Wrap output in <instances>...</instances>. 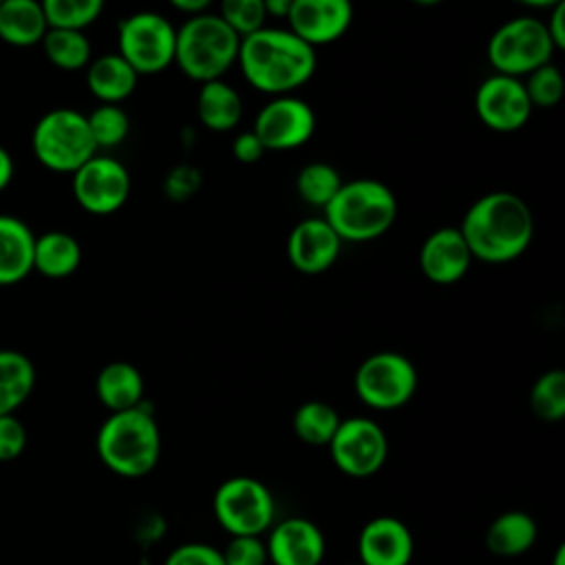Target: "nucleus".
I'll return each mask as SVG.
<instances>
[{"mask_svg":"<svg viewBox=\"0 0 565 565\" xmlns=\"http://www.w3.org/2000/svg\"><path fill=\"white\" fill-rule=\"evenodd\" d=\"M472 258L503 265L525 254L534 238V214L530 205L508 190L479 196L457 225Z\"/></svg>","mask_w":565,"mask_h":565,"instance_id":"obj_1","label":"nucleus"},{"mask_svg":"<svg viewBox=\"0 0 565 565\" xmlns=\"http://www.w3.org/2000/svg\"><path fill=\"white\" fill-rule=\"evenodd\" d=\"M245 79L260 93L289 95L305 86L318 66L316 49L289 29H269L241 38L238 60Z\"/></svg>","mask_w":565,"mask_h":565,"instance_id":"obj_2","label":"nucleus"},{"mask_svg":"<svg viewBox=\"0 0 565 565\" xmlns=\"http://www.w3.org/2000/svg\"><path fill=\"white\" fill-rule=\"evenodd\" d=\"M95 448L102 463L119 477L152 472L161 457V430L148 404L110 413L97 430Z\"/></svg>","mask_w":565,"mask_h":565,"instance_id":"obj_3","label":"nucleus"},{"mask_svg":"<svg viewBox=\"0 0 565 565\" xmlns=\"http://www.w3.org/2000/svg\"><path fill=\"white\" fill-rule=\"evenodd\" d=\"M397 216L393 190L375 179L342 181L340 190L324 205L322 218L342 243H369L386 234Z\"/></svg>","mask_w":565,"mask_h":565,"instance_id":"obj_4","label":"nucleus"},{"mask_svg":"<svg viewBox=\"0 0 565 565\" xmlns=\"http://www.w3.org/2000/svg\"><path fill=\"white\" fill-rule=\"evenodd\" d=\"M241 38L218 18V13L190 15L177 29L174 64L192 82L223 79L238 60Z\"/></svg>","mask_w":565,"mask_h":565,"instance_id":"obj_5","label":"nucleus"},{"mask_svg":"<svg viewBox=\"0 0 565 565\" xmlns=\"http://www.w3.org/2000/svg\"><path fill=\"white\" fill-rule=\"evenodd\" d=\"M35 159L51 172L73 174L97 154L86 115L75 108H53L44 113L31 132Z\"/></svg>","mask_w":565,"mask_h":565,"instance_id":"obj_6","label":"nucleus"},{"mask_svg":"<svg viewBox=\"0 0 565 565\" xmlns=\"http://www.w3.org/2000/svg\"><path fill=\"white\" fill-rule=\"evenodd\" d=\"M212 510L230 536H265L276 523L274 494L256 477L225 479L212 497Z\"/></svg>","mask_w":565,"mask_h":565,"instance_id":"obj_7","label":"nucleus"},{"mask_svg":"<svg viewBox=\"0 0 565 565\" xmlns=\"http://www.w3.org/2000/svg\"><path fill=\"white\" fill-rule=\"evenodd\" d=\"M554 51L545 22L534 15H516L503 22L494 29L486 46L494 73L512 77H525L534 68L552 62Z\"/></svg>","mask_w":565,"mask_h":565,"instance_id":"obj_8","label":"nucleus"},{"mask_svg":"<svg viewBox=\"0 0 565 565\" xmlns=\"http://www.w3.org/2000/svg\"><path fill=\"white\" fill-rule=\"evenodd\" d=\"M353 388L369 408L397 411L417 391V369L404 353L377 351L360 362L353 375Z\"/></svg>","mask_w":565,"mask_h":565,"instance_id":"obj_9","label":"nucleus"},{"mask_svg":"<svg viewBox=\"0 0 565 565\" xmlns=\"http://www.w3.org/2000/svg\"><path fill=\"white\" fill-rule=\"evenodd\" d=\"M177 29L157 11H137L117 26V53L137 71L154 75L174 64Z\"/></svg>","mask_w":565,"mask_h":565,"instance_id":"obj_10","label":"nucleus"},{"mask_svg":"<svg viewBox=\"0 0 565 565\" xmlns=\"http://www.w3.org/2000/svg\"><path fill=\"white\" fill-rule=\"evenodd\" d=\"M327 448L335 468L353 479L373 477L388 459L384 428L364 415L342 419Z\"/></svg>","mask_w":565,"mask_h":565,"instance_id":"obj_11","label":"nucleus"},{"mask_svg":"<svg viewBox=\"0 0 565 565\" xmlns=\"http://www.w3.org/2000/svg\"><path fill=\"white\" fill-rule=\"evenodd\" d=\"M71 177L73 196L88 214H113L121 210L130 196V174L115 157L93 154Z\"/></svg>","mask_w":565,"mask_h":565,"instance_id":"obj_12","label":"nucleus"},{"mask_svg":"<svg viewBox=\"0 0 565 565\" xmlns=\"http://www.w3.org/2000/svg\"><path fill=\"white\" fill-rule=\"evenodd\" d=\"M252 130L265 150H294L313 137L316 113L300 97L278 95L258 110Z\"/></svg>","mask_w":565,"mask_h":565,"instance_id":"obj_13","label":"nucleus"},{"mask_svg":"<svg viewBox=\"0 0 565 565\" xmlns=\"http://www.w3.org/2000/svg\"><path fill=\"white\" fill-rule=\"evenodd\" d=\"M532 108L521 77L492 73L477 86V117L494 132H514L523 128L532 117Z\"/></svg>","mask_w":565,"mask_h":565,"instance_id":"obj_14","label":"nucleus"},{"mask_svg":"<svg viewBox=\"0 0 565 565\" xmlns=\"http://www.w3.org/2000/svg\"><path fill=\"white\" fill-rule=\"evenodd\" d=\"M353 22L351 0H291L289 31L318 49L340 40Z\"/></svg>","mask_w":565,"mask_h":565,"instance_id":"obj_15","label":"nucleus"},{"mask_svg":"<svg viewBox=\"0 0 565 565\" xmlns=\"http://www.w3.org/2000/svg\"><path fill=\"white\" fill-rule=\"evenodd\" d=\"M269 565H320L327 552L322 530L305 516H287L267 530Z\"/></svg>","mask_w":565,"mask_h":565,"instance_id":"obj_16","label":"nucleus"},{"mask_svg":"<svg viewBox=\"0 0 565 565\" xmlns=\"http://www.w3.org/2000/svg\"><path fill=\"white\" fill-rule=\"evenodd\" d=\"M415 541L411 527L397 516H375L358 536L360 565H411Z\"/></svg>","mask_w":565,"mask_h":565,"instance_id":"obj_17","label":"nucleus"},{"mask_svg":"<svg viewBox=\"0 0 565 565\" xmlns=\"http://www.w3.org/2000/svg\"><path fill=\"white\" fill-rule=\"evenodd\" d=\"M342 241L322 216H309L294 225L287 238V256L294 269L307 276L327 271L340 256Z\"/></svg>","mask_w":565,"mask_h":565,"instance_id":"obj_18","label":"nucleus"},{"mask_svg":"<svg viewBox=\"0 0 565 565\" xmlns=\"http://www.w3.org/2000/svg\"><path fill=\"white\" fill-rule=\"evenodd\" d=\"M472 260L470 247L455 225L430 232L419 247V269L435 285H452L461 280Z\"/></svg>","mask_w":565,"mask_h":565,"instance_id":"obj_19","label":"nucleus"},{"mask_svg":"<svg viewBox=\"0 0 565 565\" xmlns=\"http://www.w3.org/2000/svg\"><path fill=\"white\" fill-rule=\"evenodd\" d=\"M31 227L11 214H0V287L18 285L33 271Z\"/></svg>","mask_w":565,"mask_h":565,"instance_id":"obj_20","label":"nucleus"},{"mask_svg":"<svg viewBox=\"0 0 565 565\" xmlns=\"http://www.w3.org/2000/svg\"><path fill=\"white\" fill-rule=\"evenodd\" d=\"M137 71L119 55L106 53L86 66V86L99 104H121L137 88Z\"/></svg>","mask_w":565,"mask_h":565,"instance_id":"obj_21","label":"nucleus"},{"mask_svg":"<svg viewBox=\"0 0 565 565\" xmlns=\"http://www.w3.org/2000/svg\"><path fill=\"white\" fill-rule=\"evenodd\" d=\"M143 375L141 371L130 362H108L102 366L95 380V393L97 399L110 411H128L143 402Z\"/></svg>","mask_w":565,"mask_h":565,"instance_id":"obj_22","label":"nucleus"},{"mask_svg":"<svg viewBox=\"0 0 565 565\" xmlns=\"http://www.w3.org/2000/svg\"><path fill=\"white\" fill-rule=\"evenodd\" d=\"M49 31L40 0L0 2V40L15 49H29L42 42Z\"/></svg>","mask_w":565,"mask_h":565,"instance_id":"obj_23","label":"nucleus"},{"mask_svg":"<svg viewBox=\"0 0 565 565\" xmlns=\"http://www.w3.org/2000/svg\"><path fill=\"white\" fill-rule=\"evenodd\" d=\"M82 263V247L77 238L62 230H51L35 236L33 243V271L44 278L62 280L75 274Z\"/></svg>","mask_w":565,"mask_h":565,"instance_id":"obj_24","label":"nucleus"},{"mask_svg":"<svg viewBox=\"0 0 565 565\" xmlns=\"http://www.w3.org/2000/svg\"><path fill=\"white\" fill-rule=\"evenodd\" d=\"M539 527L536 521L523 510L501 512L486 530V547L494 556L512 558L532 550L536 543Z\"/></svg>","mask_w":565,"mask_h":565,"instance_id":"obj_25","label":"nucleus"},{"mask_svg":"<svg viewBox=\"0 0 565 565\" xmlns=\"http://www.w3.org/2000/svg\"><path fill=\"white\" fill-rule=\"evenodd\" d=\"M196 115L207 130L227 132L236 128L243 117V99L238 90L223 79L203 82L196 97Z\"/></svg>","mask_w":565,"mask_h":565,"instance_id":"obj_26","label":"nucleus"},{"mask_svg":"<svg viewBox=\"0 0 565 565\" xmlns=\"http://www.w3.org/2000/svg\"><path fill=\"white\" fill-rule=\"evenodd\" d=\"M35 366L15 349H0V415H13L33 393Z\"/></svg>","mask_w":565,"mask_h":565,"instance_id":"obj_27","label":"nucleus"},{"mask_svg":"<svg viewBox=\"0 0 565 565\" xmlns=\"http://www.w3.org/2000/svg\"><path fill=\"white\" fill-rule=\"evenodd\" d=\"M42 51L46 60L60 71L86 68L93 60L90 40L77 29H51L42 38Z\"/></svg>","mask_w":565,"mask_h":565,"instance_id":"obj_28","label":"nucleus"},{"mask_svg":"<svg viewBox=\"0 0 565 565\" xmlns=\"http://www.w3.org/2000/svg\"><path fill=\"white\" fill-rule=\"evenodd\" d=\"M340 422L342 417L331 404L322 399H309L294 411L291 428L294 435L307 446H329Z\"/></svg>","mask_w":565,"mask_h":565,"instance_id":"obj_29","label":"nucleus"},{"mask_svg":"<svg viewBox=\"0 0 565 565\" xmlns=\"http://www.w3.org/2000/svg\"><path fill=\"white\" fill-rule=\"evenodd\" d=\"M340 185H342L340 172L324 161L307 163L296 177V190L300 199L311 207H320V210H324V205L333 199Z\"/></svg>","mask_w":565,"mask_h":565,"instance_id":"obj_30","label":"nucleus"},{"mask_svg":"<svg viewBox=\"0 0 565 565\" xmlns=\"http://www.w3.org/2000/svg\"><path fill=\"white\" fill-rule=\"evenodd\" d=\"M530 408L543 422H561L565 417V373L561 369H550L534 380Z\"/></svg>","mask_w":565,"mask_h":565,"instance_id":"obj_31","label":"nucleus"},{"mask_svg":"<svg viewBox=\"0 0 565 565\" xmlns=\"http://www.w3.org/2000/svg\"><path fill=\"white\" fill-rule=\"evenodd\" d=\"M40 4L51 29L84 31L102 15L106 0H40Z\"/></svg>","mask_w":565,"mask_h":565,"instance_id":"obj_32","label":"nucleus"},{"mask_svg":"<svg viewBox=\"0 0 565 565\" xmlns=\"http://www.w3.org/2000/svg\"><path fill=\"white\" fill-rule=\"evenodd\" d=\"M86 121L97 150L119 146L130 132V119L121 104H99L86 115Z\"/></svg>","mask_w":565,"mask_h":565,"instance_id":"obj_33","label":"nucleus"},{"mask_svg":"<svg viewBox=\"0 0 565 565\" xmlns=\"http://www.w3.org/2000/svg\"><path fill=\"white\" fill-rule=\"evenodd\" d=\"M523 86H525V93H527L532 106H541V108L556 106L565 93L563 73L552 62L527 73L523 79Z\"/></svg>","mask_w":565,"mask_h":565,"instance_id":"obj_34","label":"nucleus"},{"mask_svg":"<svg viewBox=\"0 0 565 565\" xmlns=\"http://www.w3.org/2000/svg\"><path fill=\"white\" fill-rule=\"evenodd\" d=\"M218 18L238 38H247L265 26L267 13L263 0H221Z\"/></svg>","mask_w":565,"mask_h":565,"instance_id":"obj_35","label":"nucleus"},{"mask_svg":"<svg viewBox=\"0 0 565 565\" xmlns=\"http://www.w3.org/2000/svg\"><path fill=\"white\" fill-rule=\"evenodd\" d=\"M221 556L223 565H269L263 536H230Z\"/></svg>","mask_w":565,"mask_h":565,"instance_id":"obj_36","label":"nucleus"},{"mask_svg":"<svg viewBox=\"0 0 565 565\" xmlns=\"http://www.w3.org/2000/svg\"><path fill=\"white\" fill-rule=\"evenodd\" d=\"M163 565H223L221 550L207 545V543H183L174 547Z\"/></svg>","mask_w":565,"mask_h":565,"instance_id":"obj_37","label":"nucleus"},{"mask_svg":"<svg viewBox=\"0 0 565 565\" xmlns=\"http://www.w3.org/2000/svg\"><path fill=\"white\" fill-rule=\"evenodd\" d=\"M26 448V428L13 415H0V461L18 459Z\"/></svg>","mask_w":565,"mask_h":565,"instance_id":"obj_38","label":"nucleus"},{"mask_svg":"<svg viewBox=\"0 0 565 565\" xmlns=\"http://www.w3.org/2000/svg\"><path fill=\"white\" fill-rule=\"evenodd\" d=\"M199 188V172L190 166H179L168 177V194L177 201L190 196Z\"/></svg>","mask_w":565,"mask_h":565,"instance_id":"obj_39","label":"nucleus"},{"mask_svg":"<svg viewBox=\"0 0 565 565\" xmlns=\"http://www.w3.org/2000/svg\"><path fill=\"white\" fill-rule=\"evenodd\" d=\"M232 154L236 157V161L241 163H256L263 154H265V146L260 143V139L254 135V130L241 132L234 137L232 141Z\"/></svg>","mask_w":565,"mask_h":565,"instance_id":"obj_40","label":"nucleus"},{"mask_svg":"<svg viewBox=\"0 0 565 565\" xmlns=\"http://www.w3.org/2000/svg\"><path fill=\"white\" fill-rule=\"evenodd\" d=\"M545 29L554 49H565V2H558L550 9Z\"/></svg>","mask_w":565,"mask_h":565,"instance_id":"obj_41","label":"nucleus"},{"mask_svg":"<svg viewBox=\"0 0 565 565\" xmlns=\"http://www.w3.org/2000/svg\"><path fill=\"white\" fill-rule=\"evenodd\" d=\"M168 2L185 15H199V13H207L214 0H168Z\"/></svg>","mask_w":565,"mask_h":565,"instance_id":"obj_42","label":"nucleus"},{"mask_svg":"<svg viewBox=\"0 0 565 565\" xmlns=\"http://www.w3.org/2000/svg\"><path fill=\"white\" fill-rule=\"evenodd\" d=\"M13 179V157L4 146H0V192L11 183Z\"/></svg>","mask_w":565,"mask_h":565,"instance_id":"obj_43","label":"nucleus"},{"mask_svg":"<svg viewBox=\"0 0 565 565\" xmlns=\"http://www.w3.org/2000/svg\"><path fill=\"white\" fill-rule=\"evenodd\" d=\"M265 4V13L267 18H285L287 20V13L291 9V0H263Z\"/></svg>","mask_w":565,"mask_h":565,"instance_id":"obj_44","label":"nucleus"},{"mask_svg":"<svg viewBox=\"0 0 565 565\" xmlns=\"http://www.w3.org/2000/svg\"><path fill=\"white\" fill-rule=\"evenodd\" d=\"M516 2H521L525 7H536V9H552L554 4L565 2V0H516Z\"/></svg>","mask_w":565,"mask_h":565,"instance_id":"obj_45","label":"nucleus"},{"mask_svg":"<svg viewBox=\"0 0 565 565\" xmlns=\"http://www.w3.org/2000/svg\"><path fill=\"white\" fill-rule=\"evenodd\" d=\"M552 565H565V545L556 547V554L552 558Z\"/></svg>","mask_w":565,"mask_h":565,"instance_id":"obj_46","label":"nucleus"},{"mask_svg":"<svg viewBox=\"0 0 565 565\" xmlns=\"http://www.w3.org/2000/svg\"><path fill=\"white\" fill-rule=\"evenodd\" d=\"M415 4H422V7H433V4H439L441 0H413Z\"/></svg>","mask_w":565,"mask_h":565,"instance_id":"obj_47","label":"nucleus"},{"mask_svg":"<svg viewBox=\"0 0 565 565\" xmlns=\"http://www.w3.org/2000/svg\"><path fill=\"white\" fill-rule=\"evenodd\" d=\"M347 565H360V563H347Z\"/></svg>","mask_w":565,"mask_h":565,"instance_id":"obj_48","label":"nucleus"},{"mask_svg":"<svg viewBox=\"0 0 565 565\" xmlns=\"http://www.w3.org/2000/svg\"><path fill=\"white\" fill-rule=\"evenodd\" d=\"M0 2H2V0H0Z\"/></svg>","mask_w":565,"mask_h":565,"instance_id":"obj_49","label":"nucleus"}]
</instances>
